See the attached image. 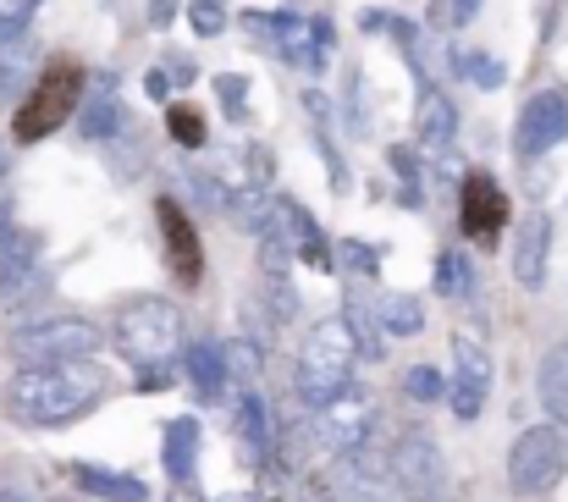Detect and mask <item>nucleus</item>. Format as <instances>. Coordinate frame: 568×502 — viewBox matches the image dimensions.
<instances>
[{"label": "nucleus", "instance_id": "29", "mask_svg": "<svg viewBox=\"0 0 568 502\" xmlns=\"http://www.w3.org/2000/svg\"><path fill=\"white\" fill-rule=\"evenodd\" d=\"M403 392H408V403H442V398H447V381H442L436 364H414V370L403 375Z\"/></svg>", "mask_w": 568, "mask_h": 502}, {"label": "nucleus", "instance_id": "4", "mask_svg": "<svg viewBox=\"0 0 568 502\" xmlns=\"http://www.w3.org/2000/svg\"><path fill=\"white\" fill-rule=\"evenodd\" d=\"M100 342H105V332L83 315H44V321L17 327L6 353L17 364H72V359H94Z\"/></svg>", "mask_w": 568, "mask_h": 502}, {"label": "nucleus", "instance_id": "2", "mask_svg": "<svg viewBox=\"0 0 568 502\" xmlns=\"http://www.w3.org/2000/svg\"><path fill=\"white\" fill-rule=\"evenodd\" d=\"M111 342L133 370H172V359L183 353V310L172 299L139 293L116 310L111 321Z\"/></svg>", "mask_w": 568, "mask_h": 502}, {"label": "nucleus", "instance_id": "1", "mask_svg": "<svg viewBox=\"0 0 568 502\" xmlns=\"http://www.w3.org/2000/svg\"><path fill=\"white\" fill-rule=\"evenodd\" d=\"M105 398V370L94 359H72V364H17V375L6 381V414L28 431H50L67 425L78 414H89Z\"/></svg>", "mask_w": 568, "mask_h": 502}, {"label": "nucleus", "instance_id": "25", "mask_svg": "<svg viewBox=\"0 0 568 502\" xmlns=\"http://www.w3.org/2000/svg\"><path fill=\"white\" fill-rule=\"evenodd\" d=\"M343 327H348V332H354V342H359V359H365V353H381L376 310H371L359 293H348V304H343Z\"/></svg>", "mask_w": 568, "mask_h": 502}, {"label": "nucleus", "instance_id": "22", "mask_svg": "<svg viewBox=\"0 0 568 502\" xmlns=\"http://www.w3.org/2000/svg\"><path fill=\"white\" fill-rule=\"evenodd\" d=\"M183 370H189L193 392H199L204 403H215V398L226 392V364H221V342H193L189 359H183Z\"/></svg>", "mask_w": 568, "mask_h": 502}, {"label": "nucleus", "instance_id": "7", "mask_svg": "<svg viewBox=\"0 0 568 502\" xmlns=\"http://www.w3.org/2000/svg\"><path fill=\"white\" fill-rule=\"evenodd\" d=\"M315 431H321V448L337 453V459L371 448V436H376V398L348 381L337 398H326V403L315 409Z\"/></svg>", "mask_w": 568, "mask_h": 502}, {"label": "nucleus", "instance_id": "27", "mask_svg": "<svg viewBox=\"0 0 568 502\" xmlns=\"http://www.w3.org/2000/svg\"><path fill=\"white\" fill-rule=\"evenodd\" d=\"M221 364H226V381H254L260 375V342H248V337L221 342Z\"/></svg>", "mask_w": 568, "mask_h": 502}, {"label": "nucleus", "instance_id": "18", "mask_svg": "<svg viewBox=\"0 0 568 502\" xmlns=\"http://www.w3.org/2000/svg\"><path fill=\"white\" fill-rule=\"evenodd\" d=\"M536 398H541V409L552 414V425H564L568 431V342H552V348L541 353Z\"/></svg>", "mask_w": 568, "mask_h": 502}, {"label": "nucleus", "instance_id": "31", "mask_svg": "<svg viewBox=\"0 0 568 502\" xmlns=\"http://www.w3.org/2000/svg\"><path fill=\"white\" fill-rule=\"evenodd\" d=\"M458 72H464L469 83H480V89H497V83H503V67H497L486 50H469V56H458Z\"/></svg>", "mask_w": 568, "mask_h": 502}, {"label": "nucleus", "instance_id": "17", "mask_svg": "<svg viewBox=\"0 0 568 502\" xmlns=\"http://www.w3.org/2000/svg\"><path fill=\"white\" fill-rule=\"evenodd\" d=\"M414 128H419V150H442L458 139V106L442 94V89H419V106H414Z\"/></svg>", "mask_w": 568, "mask_h": 502}, {"label": "nucleus", "instance_id": "35", "mask_svg": "<svg viewBox=\"0 0 568 502\" xmlns=\"http://www.w3.org/2000/svg\"><path fill=\"white\" fill-rule=\"evenodd\" d=\"M144 83H150V94H155V100H161V94H172V78H166V72H150Z\"/></svg>", "mask_w": 568, "mask_h": 502}, {"label": "nucleus", "instance_id": "10", "mask_svg": "<svg viewBox=\"0 0 568 502\" xmlns=\"http://www.w3.org/2000/svg\"><path fill=\"white\" fill-rule=\"evenodd\" d=\"M491 398V353L475 342V337H453V386H447V403L458 420H480Z\"/></svg>", "mask_w": 568, "mask_h": 502}, {"label": "nucleus", "instance_id": "26", "mask_svg": "<svg viewBox=\"0 0 568 502\" xmlns=\"http://www.w3.org/2000/svg\"><path fill=\"white\" fill-rule=\"evenodd\" d=\"M475 288V271H469V260L458 254V249H447L442 260H436V293L442 299H464Z\"/></svg>", "mask_w": 568, "mask_h": 502}, {"label": "nucleus", "instance_id": "34", "mask_svg": "<svg viewBox=\"0 0 568 502\" xmlns=\"http://www.w3.org/2000/svg\"><path fill=\"white\" fill-rule=\"evenodd\" d=\"M172 17H178V0H150V22L155 28H166Z\"/></svg>", "mask_w": 568, "mask_h": 502}, {"label": "nucleus", "instance_id": "3", "mask_svg": "<svg viewBox=\"0 0 568 502\" xmlns=\"http://www.w3.org/2000/svg\"><path fill=\"white\" fill-rule=\"evenodd\" d=\"M354 364H359V342L343 327V315L315 321L310 337H304V348H298V375H293L298 381V398L310 409H321L326 398H337L354 381Z\"/></svg>", "mask_w": 568, "mask_h": 502}, {"label": "nucleus", "instance_id": "14", "mask_svg": "<svg viewBox=\"0 0 568 502\" xmlns=\"http://www.w3.org/2000/svg\"><path fill=\"white\" fill-rule=\"evenodd\" d=\"M337 475H343V492H337V498H354V502H408V492L397 486V475L386 470V459H381L376 448L348 453Z\"/></svg>", "mask_w": 568, "mask_h": 502}, {"label": "nucleus", "instance_id": "37", "mask_svg": "<svg viewBox=\"0 0 568 502\" xmlns=\"http://www.w3.org/2000/svg\"><path fill=\"white\" fill-rule=\"evenodd\" d=\"M166 502H204V498H199V492H172Z\"/></svg>", "mask_w": 568, "mask_h": 502}, {"label": "nucleus", "instance_id": "23", "mask_svg": "<svg viewBox=\"0 0 568 502\" xmlns=\"http://www.w3.org/2000/svg\"><path fill=\"white\" fill-rule=\"evenodd\" d=\"M193 448H199V420H189V414L172 420V425H166V475H172L178 486L193 475Z\"/></svg>", "mask_w": 568, "mask_h": 502}, {"label": "nucleus", "instance_id": "8", "mask_svg": "<svg viewBox=\"0 0 568 502\" xmlns=\"http://www.w3.org/2000/svg\"><path fill=\"white\" fill-rule=\"evenodd\" d=\"M386 470L397 475V486L408 492V502L436 498V492H442V481H447L442 448H436V436H430V431H419V425L397 431V448H386Z\"/></svg>", "mask_w": 568, "mask_h": 502}, {"label": "nucleus", "instance_id": "16", "mask_svg": "<svg viewBox=\"0 0 568 502\" xmlns=\"http://www.w3.org/2000/svg\"><path fill=\"white\" fill-rule=\"evenodd\" d=\"M28 67H33V39L17 17H0V106H11L28 89Z\"/></svg>", "mask_w": 568, "mask_h": 502}, {"label": "nucleus", "instance_id": "21", "mask_svg": "<svg viewBox=\"0 0 568 502\" xmlns=\"http://www.w3.org/2000/svg\"><path fill=\"white\" fill-rule=\"evenodd\" d=\"M237 436H243L248 459H271L276 431H271V414H265V398H260V392H243V398H237Z\"/></svg>", "mask_w": 568, "mask_h": 502}, {"label": "nucleus", "instance_id": "19", "mask_svg": "<svg viewBox=\"0 0 568 502\" xmlns=\"http://www.w3.org/2000/svg\"><path fill=\"white\" fill-rule=\"evenodd\" d=\"M72 475V486L78 492H89V498L100 502H144V481H133V475H116V470H100V464H72L67 470Z\"/></svg>", "mask_w": 568, "mask_h": 502}, {"label": "nucleus", "instance_id": "33", "mask_svg": "<svg viewBox=\"0 0 568 502\" xmlns=\"http://www.w3.org/2000/svg\"><path fill=\"white\" fill-rule=\"evenodd\" d=\"M189 22H193V33H199V39H215V33L226 28V11H221V0H193Z\"/></svg>", "mask_w": 568, "mask_h": 502}, {"label": "nucleus", "instance_id": "11", "mask_svg": "<svg viewBox=\"0 0 568 502\" xmlns=\"http://www.w3.org/2000/svg\"><path fill=\"white\" fill-rule=\"evenodd\" d=\"M155 221H161V243H166V260H172L178 282L193 288V282L204 277V243H199L193 221L183 215V204H178V199H161V204H155Z\"/></svg>", "mask_w": 568, "mask_h": 502}, {"label": "nucleus", "instance_id": "13", "mask_svg": "<svg viewBox=\"0 0 568 502\" xmlns=\"http://www.w3.org/2000/svg\"><path fill=\"white\" fill-rule=\"evenodd\" d=\"M547 260H552V215H547V210H530V215L514 227V282L530 288V293H541Z\"/></svg>", "mask_w": 568, "mask_h": 502}, {"label": "nucleus", "instance_id": "6", "mask_svg": "<svg viewBox=\"0 0 568 502\" xmlns=\"http://www.w3.org/2000/svg\"><path fill=\"white\" fill-rule=\"evenodd\" d=\"M78 89H83V72H78L72 61H50V67L39 72V83L28 89V100L17 106L11 133H17L22 144L50 139L61 122H72V111H78Z\"/></svg>", "mask_w": 568, "mask_h": 502}, {"label": "nucleus", "instance_id": "30", "mask_svg": "<svg viewBox=\"0 0 568 502\" xmlns=\"http://www.w3.org/2000/svg\"><path fill=\"white\" fill-rule=\"evenodd\" d=\"M332 265H343V271H354V277H376L381 254L371 249V243H359V238H343V243H337V254H332Z\"/></svg>", "mask_w": 568, "mask_h": 502}, {"label": "nucleus", "instance_id": "20", "mask_svg": "<svg viewBox=\"0 0 568 502\" xmlns=\"http://www.w3.org/2000/svg\"><path fill=\"white\" fill-rule=\"evenodd\" d=\"M371 310H376L381 337H419L425 332V304H419L414 293H381Z\"/></svg>", "mask_w": 568, "mask_h": 502}, {"label": "nucleus", "instance_id": "32", "mask_svg": "<svg viewBox=\"0 0 568 502\" xmlns=\"http://www.w3.org/2000/svg\"><path fill=\"white\" fill-rule=\"evenodd\" d=\"M215 94H221V106H226V117H232V122H243V117H248V83H243L237 72H221V78H215Z\"/></svg>", "mask_w": 568, "mask_h": 502}, {"label": "nucleus", "instance_id": "24", "mask_svg": "<svg viewBox=\"0 0 568 502\" xmlns=\"http://www.w3.org/2000/svg\"><path fill=\"white\" fill-rule=\"evenodd\" d=\"M128 117H122V106H116V94L111 89H100V94H89V106H83V117H78V128H83V139H116V128H122Z\"/></svg>", "mask_w": 568, "mask_h": 502}, {"label": "nucleus", "instance_id": "5", "mask_svg": "<svg viewBox=\"0 0 568 502\" xmlns=\"http://www.w3.org/2000/svg\"><path fill=\"white\" fill-rule=\"evenodd\" d=\"M568 475V431L564 425H530L508 448V492L514 498H541Z\"/></svg>", "mask_w": 568, "mask_h": 502}, {"label": "nucleus", "instance_id": "9", "mask_svg": "<svg viewBox=\"0 0 568 502\" xmlns=\"http://www.w3.org/2000/svg\"><path fill=\"white\" fill-rule=\"evenodd\" d=\"M568 139V89H536L514 122V155L541 161Z\"/></svg>", "mask_w": 568, "mask_h": 502}, {"label": "nucleus", "instance_id": "28", "mask_svg": "<svg viewBox=\"0 0 568 502\" xmlns=\"http://www.w3.org/2000/svg\"><path fill=\"white\" fill-rule=\"evenodd\" d=\"M166 133H172L183 150H204V139H210V128H204V117H199L193 106H172V111H166Z\"/></svg>", "mask_w": 568, "mask_h": 502}, {"label": "nucleus", "instance_id": "12", "mask_svg": "<svg viewBox=\"0 0 568 502\" xmlns=\"http://www.w3.org/2000/svg\"><path fill=\"white\" fill-rule=\"evenodd\" d=\"M503 227H508V193L486 171H464V232L475 243H497Z\"/></svg>", "mask_w": 568, "mask_h": 502}, {"label": "nucleus", "instance_id": "36", "mask_svg": "<svg viewBox=\"0 0 568 502\" xmlns=\"http://www.w3.org/2000/svg\"><path fill=\"white\" fill-rule=\"evenodd\" d=\"M304 502H343V498H337V492H332V486H321V481H315V486H310V492H304Z\"/></svg>", "mask_w": 568, "mask_h": 502}, {"label": "nucleus", "instance_id": "15", "mask_svg": "<svg viewBox=\"0 0 568 502\" xmlns=\"http://www.w3.org/2000/svg\"><path fill=\"white\" fill-rule=\"evenodd\" d=\"M33 271H39V232L6 227V232H0V293L17 304L22 288L33 282Z\"/></svg>", "mask_w": 568, "mask_h": 502}]
</instances>
